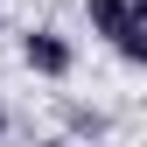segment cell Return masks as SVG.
Segmentation results:
<instances>
[{
    "label": "cell",
    "instance_id": "277c9868",
    "mask_svg": "<svg viewBox=\"0 0 147 147\" xmlns=\"http://www.w3.org/2000/svg\"><path fill=\"white\" fill-rule=\"evenodd\" d=\"M133 21H140V28H147V0H133Z\"/></svg>",
    "mask_w": 147,
    "mask_h": 147
},
{
    "label": "cell",
    "instance_id": "6da1fadb",
    "mask_svg": "<svg viewBox=\"0 0 147 147\" xmlns=\"http://www.w3.org/2000/svg\"><path fill=\"white\" fill-rule=\"evenodd\" d=\"M21 63L35 70V77L63 84L70 70H77V49H70V35H56V28H28V35H21Z\"/></svg>",
    "mask_w": 147,
    "mask_h": 147
},
{
    "label": "cell",
    "instance_id": "8992f818",
    "mask_svg": "<svg viewBox=\"0 0 147 147\" xmlns=\"http://www.w3.org/2000/svg\"><path fill=\"white\" fill-rule=\"evenodd\" d=\"M0 133H7V105H0Z\"/></svg>",
    "mask_w": 147,
    "mask_h": 147
},
{
    "label": "cell",
    "instance_id": "5b68a950",
    "mask_svg": "<svg viewBox=\"0 0 147 147\" xmlns=\"http://www.w3.org/2000/svg\"><path fill=\"white\" fill-rule=\"evenodd\" d=\"M49 147H84V140H49Z\"/></svg>",
    "mask_w": 147,
    "mask_h": 147
},
{
    "label": "cell",
    "instance_id": "7a4b0ae2",
    "mask_svg": "<svg viewBox=\"0 0 147 147\" xmlns=\"http://www.w3.org/2000/svg\"><path fill=\"white\" fill-rule=\"evenodd\" d=\"M84 21H91V35L119 42V35L133 28V0H84Z\"/></svg>",
    "mask_w": 147,
    "mask_h": 147
},
{
    "label": "cell",
    "instance_id": "3957f363",
    "mask_svg": "<svg viewBox=\"0 0 147 147\" xmlns=\"http://www.w3.org/2000/svg\"><path fill=\"white\" fill-rule=\"evenodd\" d=\"M112 49H119V63H133V70H147V28H140V21L126 28V35H119Z\"/></svg>",
    "mask_w": 147,
    "mask_h": 147
}]
</instances>
